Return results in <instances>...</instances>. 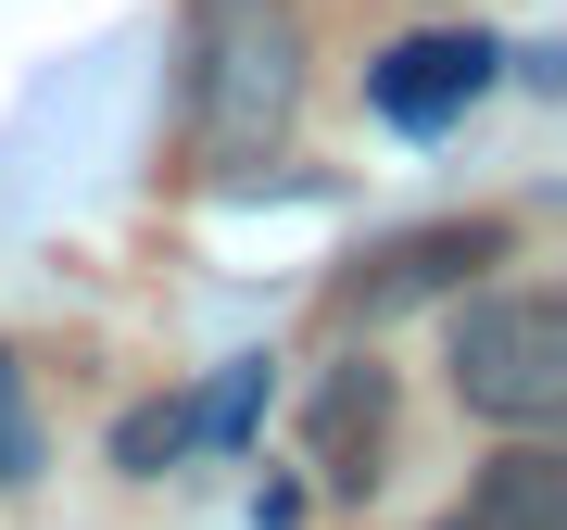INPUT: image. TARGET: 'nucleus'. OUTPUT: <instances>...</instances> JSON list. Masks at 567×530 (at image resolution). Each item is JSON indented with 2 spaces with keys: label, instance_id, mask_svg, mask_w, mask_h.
<instances>
[{
  "label": "nucleus",
  "instance_id": "2",
  "mask_svg": "<svg viewBox=\"0 0 567 530\" xmlns=\"http://www.w3.org/2000/svg\"><path fill=\"white\" fill-rule=\"evenodd\" d=\"M454 405L492 429H555L567 417V304L555 291H466L454 304Z\"/></svg>",
  "mask_w": 567,
  "mask_h": 530
},
{
  "label": "nucleus",
  "instance_id": "4",
  "mask_svg": "<svg viewBox=\"0 0 567 530\" xmlns=\"http://www.w3.org/2000/svg\"><path fill=\"white\" fill-rule=\"evenodd\" d=\"M492 63H505L492 39H404V51L365 63V102H379L391 126H454V114L492 89Z\"/></svg>",
  "mask_w": 567,
  "mask_h": 530
},
{
  "label": "nucleus",
  "instance_id": "8",
  "mask_svg": "<svg viewBox=\"0 0 567 530\" xmlns=\"http://www.w3.org/2000/svg\"><path fill=\"white\" fill-rule=\"evenodd\" d=\"M252 405H265V367H240V379L215 391V405H189V429H215V442H240V429H252Z\"/></svg>",
  "mask_w": 567,
  "mask_h": 530
},
{
  "label": "nucleus",
  "instance_id": "7",
  "mask_svg": "<svg viewBox=\"0 0 567 530\" xmlns=\"http://www.w3.org/2000/svg\"><path fill=\"white\" fill-rule=\"evenodd\" d=\"M177 442H189V405H140V417L114 429V455H126V468H164Z\"/></svg>",
  "mask_w": 567,
  "mask_h": 530
},
{
  "label": "nucleus",
  "instance_id": "1",
  "mask_svg": "<svg viewBox=\"0 0 567 530\" xmlns=\"http://www.w3.org/2000/svg\"><path fill=\"white\" fill-rule=\"evenodd\" d=\"M303 114V0H189V140L215 177H252Z\"/></svg>",
  "mask_w": 567,
  "mask_h": 530
},
{
  "label": "nucleus",
  "instance_id": "6",
  "mask_svg": "<svg viewBox=\"0 0 567 530\" xmlns=\"http://www.w3.org/2000/svg\"><path fill=\"white\" fill-rule=\"evenodd\" d=\"M442 530H567V455L543 442V429H517V442L466 480V506Z\"/></svg>",
  "mask_w": 567,
  "mask_h": 530
},
{
  "label": "nucleus",
  "instance_id": "5",
  "mask_svg": "<svg viewBox=\"0 0 567 530\" xmlns=\"http://www.w3.org/2000/svg\"><path fill=\"white\" fill-rule=\"evenodd\" d=\"M316 480L328 492H379V442H391V367L379 354H353V367H328V391H316Z\"/></svg>",
  "mask_w": 567,
  "mask_h": 530
},
{
  "label": "nucleus",
  "instance_id": "3",
  "mask_svg": "<svg viewBox=\"0 0 567 530\" xmlns=\"http://www.w3.org/2000/svg\"><path fill=\"white\" fill-rule=\"evenodd\" d=\"M492 253H505V227H492V215H466V227H404V241H379V253L341 278V316H353V328H379V316L429 304V291H466Z\"/></svg>",
  "mask_w": 567,
  "mask_h": 530
}]
</instances>
